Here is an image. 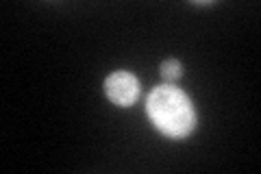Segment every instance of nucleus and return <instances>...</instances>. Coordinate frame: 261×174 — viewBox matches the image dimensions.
<instances>
[{
    "label": "nucleus",
    "mask_w": 261,
    "mask_h": 174,
    "mask_svg": "<svg viewBox=\"0 0 261 174\" xmlns=\"http://www.w3.org/2000/svg\"><path fill=\"white\" fill-rule=\"evenodd\" d=\"M146 111L163 135L174 139L187 137L196 124V113L190 98L172 85L152 89L148 103H146Z\"/></svg>",
    "instance_id": "1"
},
{
    "label": "nucleus",
    "mask_w": 261,
    "mask_h": 174,
    "mask_svg": "<svg viewBox=\"0 0 261 174\" xmlns=\"http://www.w3.org/2000/svg\"><path fill=\"white\" fill-rule=\"evenodd\" d=\"M105 92L113 105L128 107L140 96V83L130 72H113L105 81Z\"/></svg>",
    "instance_id": "2"
},
{
    "label": "nucleus",
    "mask_w": 261,
    "mask_h": 174,
    "mask_svg": "<svg viewBox=\"0 0 261 174\" xmlns=\"http://www.w3.org/2000/svg\"><path fill=\"white\" fill-rule=\"evenodd\" d=\"M161 74L166 77L168 81H174L183 74V65L178 63L176 59H170V61H163L161 63Z\"/></svg>",
    "instance_id": "3"
}]
</instances>
